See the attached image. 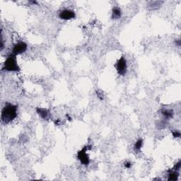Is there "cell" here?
I'll return each mask as SVG.
<instances>
[{
    "label": "cell",
    "instance_id": "11",
    "mask_svg": "<svg viewBox=\"0 0 181 181\" xmlns=\"http://www.w3.org/2000/svg\"><path fill=\"white\" fill-rule=\"evenodd\" d=\"M143 144H144V141L142 139L140 138V139H137L136 142L134 143V147H133V149H134V152L137 153V152L140 151L141 148H142V147H143Z\"/></svg>",
    "mask_w": 181,
    "mask_h": 181
},
{
    "label": "cell",
    "instance_id": "18",
    "mask_svg": "<svg viewBox=\"0 0 181 181\" xmlns=\"http://www.w3.org/2000/svg\"><path fill=\"white\" fill-rule=\"evenodd\" d=\"M60 124H61V120L60 119L56 120L54 121V125H60Z\"/></svg>",
    "mask_w": 181,
    "mask_h": 181
},
{
    "label": "cell",
    "instance_id": "9",
    "mask_svg": "<svg viewBox=\"0 0 181 181\" xmlns=\"http://www.w3.org/2000/svg\"><path fill=\"white\" fill-rule=\"evenodd\" d=\"M179 177V173L178 171L174 169H171L168 171V180L169 181H176L178 180Z\"/></svg>",
    "mask_w": 181,
    "mask_h": 181
},
{
    "label": "cell",
    "instance_id": "3",
    "mask_svg": "<svg viewBox=\"0 0 181 181\" xmlns=\"http://www.w3.org/2000/svg\"><path fill=\"white\" fill-rule=\"evenodd\" d=\"M89 149H91V146H85L77 153L78 160L80 161L82 165H86V166L89 165L90 163V158L87 153V151Z\"/></svg>",
    "mask_w": 181,
    "mask_h": 181
},
{
    "label": "cell",
    "instance_id": "13",
    "mask_svg": "<svg viewBox=\"0 0 181 181\" xmlns=\"http://www.w3.org/2000/svg\"><path fill=\"white\" fill-rule=\"evenodd\" d=\"M96 93L97 97L99 98V99L101 100V101H103V100L104 99V98H105L103 91H101V90H97L96 91Z\"/></svg>",
    "mask_w": 181,
    "mask_h": 181
},
{
    "label": "cell",
    "instance_id": "15",
    "mask_svg": "<svg viewBox=\"0 0 181 181\" xmlns=\"http://www.w3.org/2000/svg\"><path fill=\"white\" fill-rule=\"evenodd\" d=\"M180 167H181V162H180V161H179L178 163H176V164L175 165H174L173 169L176 170V171H179L180 169Z\"/></svg>",
    "mask_w": 181,
    "mask_h": 181
},
{
    "label": "cell",
    "instance_id": "2",
    "mask_svg": "<svg viewBox=\"0 0 181 181\" xmlns=\"http://www.w3.org/2000/svg\"><path fill=\"white\" fill-rule=\"evenodd\" d=\"M2 71H9V72H19L21 71L18 62H17L16 56L11 53L9 54L4 61L3 67H2Z\"/></svg>",
    "mask_w": 181,
    "mask_h": 181
},
{
    "label": "cell",
    "instance_id": "19",
    "mask_svg": "<svg viewBox=\"0 0 181 181\" xmlns=\"http://www.w3.org/2000/svg\"><path fill=\"white\" fill-rule=\"evenodd\" d=\"M30 3H31L32 4H38V2L36 1H30Z\"/></svg>",
    "mask_w": 181,
    "mask_h": 181
},
{
    "label": "cell",
    "instance_id": "1",
    "mask_svg": "<svg viewBox=\"0 0 181 181\" xmlns=\"http://www.w3.org/2000/svg\"><path fill=\"white\" fill-rule=\"evenodd\" d=\"M18 115V106L11 103H6L2 110L1 120L4 124H9L14 121Z\"/></svg>",
    "mask_w": 181,
    "mask_h": 181
},
{
    "label": "cell",
    "instance_id": "16",
    "mask_svg": "<svg viewBox=\"0 0 181 181\" xmlns=\"http://www.w3.org/2000/svg\"><path fill=\"white\" fill-rule=\"evenodd\" d=\"M124 165H125V167L126 168V169H130L131 167H132V163L130 162V161H126V162L124 163Z\"/></svg>",
    "mask_w": 181,
    "mask_h": 181
},
{
    "label": "cell",
    "instance_id": "12",
    "mask_svg": "<svg viewBox=\"0 0 181 181\" xmlns=\"http://www.w3.org/2000/svg\"><path fill=\"white\" fill-rule=\"evenodd\" d=\"M166 125H167V123H166V120H161L158 122V123L157 124V127H158V129H164L166 127Z\"/></svg>",
    "mask_w": 181,
    "mask_h": 181
},
{
    "label": "cell",
    "instance_id": "17",
    "mask_svg": "<svg viewBox=\"0 0 181 181\" xmlns=\"http://www.w3.org/2000/svg\"><path fill=\"white\" fill-rule=\"evenodd\" d=\"M175 44L177 45L178 47H180V45H181V43H180V39H178V40H175Z\"/></svg>",
    "mask_w": 181,
    "mask_h": 181
},
{
    "label": "cell",
    "instance_id": "4",
    "mask_svg": "<svg viewBox=\"0 0 181 181\" xmlns=\"http://www.w3.org/2000/svg\"><path fill=\"white\" fill-rule=\"evenodd\" d=\"M115 69L120 76H125L127 71V63L125 56L123 55L115 63Z\"/></svg>",
    "mask_w": 181,
    "mask_h": 181
},
{
    "label": "cell",
    "instance_id": "14",
    "mask_svg": "<svg viewBox=\"0 0 181 181\" xmlns=\"http://www.w3.org/2000/svg\"><path fill=\"white\" fill-rule=\"evenodd\" d=\"M172 134H173V137L175 138H179L180 137V132L178 130H174L172 132Z\"/></svg>",
    "mask_w": 181,
    "mask_h": 181
},
{
    "label": "cell",
    "instance_id": "6",
    "mask_svg": "<svg viewBox=\"0 0 181 181\" xmlns=\"http://www.w3.org/2000/svg\"><path fill=\"white\" fill-rule=\"evenodd\" d=\"M58 16L59 18L62 19V20L69 21L75 19L76 17V14L73 10L68 9H64L60 11Z\"/></svg>",
    "mask_w": 181,
    "mask_h": 181
},
{
    "label": "cell",
    "instance_id": "5",
    "mask_svg": "<svg viewBox=\"0 0 181 181\" xmlns=\"http://www.w3.org/2000/svg\"><path fill=\"white\" fill-rule=\"evenodd\" d=\"M28 49V45L24 42V41H19L14 44V47L12 48V54H14L15 56L19 55L26 52Z\"/></svg>",
    "mask_w": 181,
    "mask_h": 181
},
{
    "label": "cell",
    "instance_id": "7",
    "mask_svg": "<svg viewBox=\"0 0 181 181\" xmlns=\"http://www.w3.org/2000/svg\"><path fill=\"white\" fill-rule=\"evenodd\" d=\"M36 110V113H38V115L42 119L45 120H48L50 118L51 114L50 113L49 110H47V109L40 108V107H37Z\"/></svg>",
    "mask_w": 181,
    "mask_h": 181
},
{
    "label": "cell",
    "instance_id": "8",
    "mask_svg": "<svg viewBox=\"0 0 181 181\" xmlns=\"http://www.w3.org/2000/svg\"><path fill=\"white\" fill-rule=\"evenodd\" d=\"M161 113L163 115V117H164V120H165L173 118L174 115V112L172 109L162 108L161 110Z\"/></svg>",
    "mask_w": 181,
    "mask_h": 181
},
{
    "label": "cell",
    "instance_id": "10",
    "mask_svg": "<svg viewBox=\"0 0 181 181\" xmlns=\"http://www.w3.org/2000/svg\"><path fill=\"white\" fill-rule=\"evenodd\" d=\"M122 16V11L120 8L118 6H114L112 9V14H111V18L113 20H117V19H120Z\"/></svg>",
    "mask_w": 181,
    "mask_h": 181
}]
</instances>
